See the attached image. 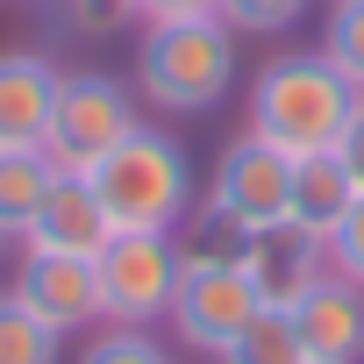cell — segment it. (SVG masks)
Instances as JSON below:
<instances>
[{"label": "cell", "instance_id": "cell-15", "mask_svg": "<svg viewBox=\"0 0 364 364\" xmlns=\"http://www.w3.org/2000/svg\"><path fill=\"white\" fill-rule=\"evenodd\" d=\"M215 364H314L307 357V343H300V328H293V314L286 307H264Z\"/></svg>", "mask_w": 364, "mask_h": 364}, {"label": "cell", "instance_id": "cell-16", "mask_svg": "<svg viewBox=\"0 0 364 364\" xmlns=\"http://www.w3.org/2000/svg\"><path fill=\"white\" fill-rule=\"evenodd\" d=\"M0 364H65V336L0 286Z\"/></svg>", "mask_w": 364, "mask_h": 364}, {"label": "cell", "instance_id": "cell-23", "mask_svg": "<svg viewBox=\"0 0 364 364\" xmlns=\"http://www.w3.org/2000/svg\"><path fill=\"white\" fill-rule=\"evenodd\" d=\"M336 164L350 171V186L364 193V100H357V114L343 122V136H336Z\"/></svg>", "mask_w": 364, "mask_h": 364}, {"label": "cell", "instance_id": "cell-4", "mask_svg": "<svg viewBox=\"0 0 364 364\" xmlns=\"http://www.w3.org/2000/svg\"><path fill=\"white\" fill-rule=\"evenodd\" d=\"M178 293H171V336L186 343L193 357H222L257 314H264V293L250 279L243 257H222V250H200V243H178Z\"/></svg>", "mask_w": 364, "mask_h": 364}, {"label": "cell", "instance_id": "cell-5", "mask_svg": "<svg viewBox=\"0 0 364 364\" xmlns=\"http://www.w3.org/2000/svg\"><path fill=\"white\" fill-rule=\"evenodd\" d=\"M136 122H143V100H136L114 72H65V79H58L50 129H43V157H50L58 171H93Z\"/></svg>", "mask_w": 364, "mask_h": 364}, {"label": "cell", "instance_id": "cell-24", "mask_svg": "<svg viewBox=\"0 0 364 364\" xmlns=\"http://www.w3.org/2000/svg\"><path fill=\"white\" fill-rule=\"evenodd\" d=\"M0 250H8V243H0Z\"/></svg>", "mask_w": 364, "mask_h": 364}, {"label": "cell", "instance_id": "cell-20", "mask_svg": "<svg viewBox=\"0 0 364 364\" xmlns=\"http://www.w3.org/2000/svg\"><path fill=\"white\" fill-rule=\"evenodd\" d=\"M328 272H343L350 286H364V193L350 200V215H343L336 236H328Z\"/></svg>", "mask_w": 364, "mask_h": 364}, {"label": "cell", "instance_id": "cell-22", "mask_svg": "<svg viewBox=\"0 0 364 364\" xmlns=\"http://www.w3.org/2000/svg\"><path fill=\"white\" fill-rule=\"evenodd\" d=\"M222 15V0H136V22H200Z\"/></svg>", "mask_w": 364, "mask_h": 364}, {"label": "cell", "instance_id": "cell-17", "mask_svg": "<svg viewBox=\"0 0 364 364\" xmlns=\"http://www.w3.org/2000/svg\"><path fill=\"white\" fill-rule=\"evenodd\" d=\"M72 364H171V350L150 336V328H122V321H100Z\"/></svg>", "mask_w": 364, "mask_h": 364}, {"label": "cell", "instance_id": "cell-18", "mask_svg": "<svg viewBox=\"0 0 364 364\" xmlns=\"http://www.w3.org/2000/svg\"><path fill=\"white\" fill-rule=\"evenodd\" d=\"M321 58L364 93V0H336L328 8V36H321Z\"/></svg>", "mask_w": 364, "mask_h": 364}, {"label": "cell", "instance_id": "cell-11", "mask_svg": "<svg viewBox=\"0 0 364 364\" xmlns=\"http://www.w3.org/2000/svg\"><path fill=\"white\" fill-rule=\"evenodd\" d=\"M58 79L65 72L43 50H0V150H43Z\"/></svg>", "mask_w": 364, "mask_h": 364}, {"label": "cell", "instance_id": "cell-13", "mask_svg": "<svg viewBox=\"0 0 364 364\" xmlns=\"http://www.w3.org/2000/svg\"><path fill=\"white\" fill-rule=\"evenodd\" d=\"M357 186H350V171L336 164V150H314V157H293V208H286V229L328 243L336 222L350 215Z\"/></svg>", "mask_w": 364, "mask_h": 364}, {"label": "cell", "instance_id": "cell-21", "mask_svg": "<svg viewBox=\"0 0 364 364\" xmlns=\"http://www.w3.org/2000/svg\"><path fill=\"white\" fill-rule=\"evenodd\" d=\"M65 15L79 29H114V22H136V0H65Z\"/></svg>", "mask_w": 364, "mask_h": 364}, {"label": "cell", "instance_id": "cell-10", "mask_svg": "<svg viewBox=\"0 0 364 364\" xmlns=\"http://www.w3.org/2000/svg\"><path fill=\"white\" fill-rule=\"evenodd\" d=\"M107 236H114V222H107L100 193L86 186L79 171H58V186L43 193V208H36V222H29L22 250H58V257H100V250H107Z\"/></svg>", "mask_w": 364, "mask_h": 364}, {"label": "cell", "instance_id": "cell-12", "mask_svg": "<svg viewBox=\"0 0 364 364\" xmlns=\"http://www.w3.org/2000/svg\"><path fill=\"white\" fill-rule=\"evenodd\" d=\"M243 264H250L264 307H293V300L328 272V243H314V236H300V229H272V236H250Z\"/></svg>", "mask_w": 364, "mask_h": 364}, {"label": "cell", "instance_id": "cell-7", "mask_svg": "<svg viewBox=\"0 0 364 364\" xmlns=\"http://www.w3.org/2000/svg\"><path fill=\"white\" fill-rule=\"evenodd\" d=\"M286 208H293V157L257 143L250 129L215 157V178H208V193H200V215L243 229V236H272L286 229Z\"/></svg>", "mask_w": 364, "mask_h": 364}, {"label": "cell", "instance_id": "cell-14", "mask_svg": "<svg viewBox=\"0 0 364 364\" xmlns=\"http://www.w3.org/2000/svg\"><path fill=\"white\" fill-rule=\"evenodd\" d=\"M50 186H58V164L43 150H0V243L8 250H22V236H29Z\"/></svg>", "mask_w": 364, "mask_h": 364}, {"label": "cell", "instance_id": "cell-3", "mask_svg": "<svg viewBox=\"0 0 364 364\" xmlns=\"http://www.w3.org/2000/svg\"><path fill=\"white\" fill-rule=\"evenodd\" d=\"M86 186L100 193L107 222L114 229H150V236H171L178 222L193 215L200 186H193V157L178 136H164L157 122H136L93 171H79Z\"/></svg>", "mask_w": 364, "mask_h": 364}, {"label": "cell", "instance_id": "cell-8", "mask_svg": "<svg viewBox=\"0 0 364 364\" xmlns=\"http://www.w3.org/2000/svg\"><path fill=\"white\" fill-rule=\"evenodd\" d=\"M8 293L50 321L58 336H79V328H100V279H93V257H58V250H22L15 257V279Z\"/></svg>", "mask_w": 364, "mask_h": 364}, {"label": "cell", "instance_id": "cell-1", "mask_svg": "<svg viewBox=\"0 0 364 364\" xmlns=\"http://www.w3.org/2000/svg\"><path fill=\"white\" fill-rule=\"evenodd\" d=\"M357 100L364 93L321 50H279L250 79V136L286 150V157H314V150H336V136L357 114Z\"/></svg>", "mask_w": 364, "mask_h": 364}, {"label": "cell", "instance_id": "cell-2", "mask_svg": "<svg viewBox=\"0 0 364 364\" xmlns=\"http://www.w3.org/2000/svg\"><path fill=\"white\" fill-rule=\"evenodd\" d=\"M236 86V29L222 15H200V22H143V43H136V100L150 114H171V122H193V114H215Z\"/></svg>", "mask_w": 364, "mask_h": 364}, {"label": "cell", "instance_id": "cell-19", "mask_svg": "<svg viewBox=\"0 0 364 364\" xmlns=\"http://www.w3.org/2000/svg\"><path fill=\"white\" fill-rule=\"evenodd\" d=\"M307 15V0H222V22L236 36H286Z\"/></svg>", "mask_w": 364, "mask_h": 364}, {"label": "cell", "instance_id": "cell-9", "mask_svg": "<svg viewBox=\"0 0 364 364\" xmlns=\"http://www.w3.org/2000/svg\"><path fill=\"white\" fill-rule=\"evenodd\" d=\"M286 314L314 364H364V286H350L343 272H321Z\"/></svg>", "mask_w": 364, "mask_h": 364}, {"label": "cell", "instance_id": "cell-6", "mask_svg": "<svg viewBox=\"0 0 364 364\" xmlns=\"http://www.w3.org/2000/svg\"><path fill=\"white\" fill-rule=\"evenodd\" d=\"M178 236H150V229H114L107 250L93 257V279H100V321H122V328H150L171 314V293H178Z\"/></svg>", "mask_w": 364, "mask_h": 364}]
</instances>
